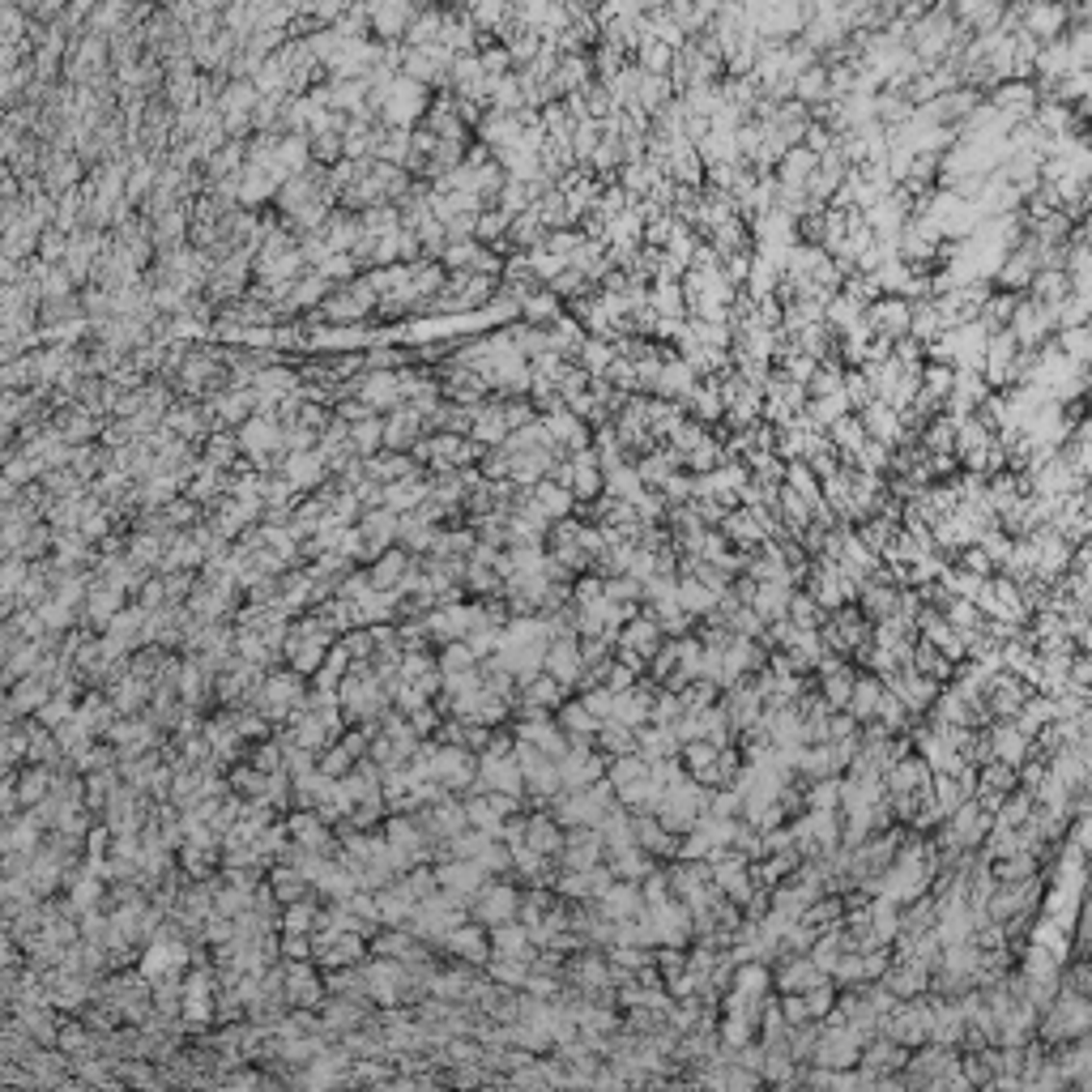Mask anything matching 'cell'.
<instances>
[{
  "label": "cell",
  "mask_w": 1092,
  "mask_h": 1092,
  "mask_svg": "<svg viewBox=\"0 0 1092 1092\" xmlns=\"http://www.w3.org/2000/svg\"><path fill=\"white\" fill-rule=\"evenodd\" d=\"M1088 1028H1092L1088 995H1071V990H1058V995L1050 999V1007L1037 1011V1037L1046 1041V1046L1088 1037Z\"/></svg>",
  "instance_id": "cell-1"
},
{
  "label": "cell",
  "mask_w": 1092,
  "mask_h": 1092,
  "mask_svg": "<svg viewBox=\"0 0 1092 1092\" xmlns=\"http://www.w3.org/2000/svg\"><path fill=\"white\" fill-rule=\"evenodd\" d=\"M516 909H521V888H516V879H500V875L486 879L482 892L470 900V918L482 922V926H500V922H512Z\"/></svg>",
  "instance_id": "cell-2"
},
{
  "label": "cell",
  "mask_w": 1092,
  "mask_h": 1092,
  "mask_svg": "<svg viewBox=\"0 0 1092 1092\" xmlns=\"http://www.w3.org/2000/svg\"><path fill=\"white\" fill-rule=\"evenodd\" d=\"M486 879H491V875H486L479 862H470V858H444L440 867H435V883H440V892L449 900H456V905H465V909H470V900L482 892Z\"/></svg>",
  "instance_id": "cell-3"
},
{
  "label": "cell",
  "mask_w": 1092,
  "mask_h": 1092,
  "mask_svg": "<svg viewBox=\"0 0 1092 1092\" xmlns=\"http://www.w3.org/2000/svg\"><path fill=\"white\" fill-rule=\"evenodd\" d=\"M598 862H607V845L602 832L581 823V828H563V849H559V871H593Z\"/></svg>",
  "instance_id": "cell-4"
},
{
  "label": "cell",
  "mask_w": 1092,
  "mask_h": 1092,
  "mask_svg": "<svg viewBox=\"0 0 1092 1092\" xmlns=\"http://www.w3.org/2000/svg\"><path fill=\"white\" fill-rule=\"evenodd\" d=\"M303 683H299V670L291 674H273V679H265L261 688H256V704H261V717L270 721H282L291 709H299L303 704Z\"/></svg>",
  "instance_id": "cell-5"
},
{
  "label": "cell",
  "mask_w": 1092,
  "mask_h": 1092,
  "mask_svg": "<svg viewBox=\"0 0 1092 1092\" xmlns=\"http://www.w3.org/2000/svg\"><path fill=\"white\" fill-rule=\"evenodd\" d=\"M883 688H892L900 696V704L913 713V717H926V709L935 704V696H939V688L943 683H935V679H926V674H918L913 666H900L897 674H888L883 679Z\"/></svg>",
  "instance_id": "cell-6"
},
{
  "label": "cell",
  "mask_w": 1092,
  "mask_h": 1092,
  "mask_svg": "<svg viewBox=\"0 0 1092 1092\" xmlns=\"http://www.w3.org/2000/svg\"><path fill=\"white\" fill-rule=\"evenodd\" d=\"M542 670L555 674L563 688H572V683H577V674H581V637H577V632H559V637L546 640Z\"/></svg>",
  "instance_id": "cell-7"
},
{
  "label": "cell",
  "mask_w": 1092,
  "mask_h": 1092,
  "mask_svg": "<svg viewBox=\"0 0 1092 1092\" xmlns=\"http://www.w3.org/2000/svg\"><path fill=\"white\" fill-rule=\"evenodd\" d=\"M440 943H444V951L461 956L465 965H474V969H482L486 960H491V943H486V926H482V922H474V918H465L461 926H453Z\"/></svg>",
  "instance_id": "cell-8"
},
{
  "label": "cell",
  "mask_w": 1092,
  "mask_h": 1092,
  "mask_svg": "<svg viewBox=\"0 0 1092 1092\" xmlns=\"http://www.w3.org/2000/svg\"><path fill=\"white\" fill-rule=\"evenodd\" d=\"M282 995H286V1002H295V1007H316V1002L325 999V981L316 977V969L307 965V960H291V965L282 969Z\"/></svg>",
  "instance_id": "cell-9"
},
{
  "label": "cell",
  "mask_w": 1092,
  "mask_h": 1092,
  "mask_svg": "<svg viewBox=\"0 0 1092 1092\" xmlns=\"http://www.w3.org/2000/svg\"><path fill=\"white\" fill-rule=\"evenodd\" d=\"M486 943H491V956H516V960H525V965H533V956H538L525 922H516V918L500 922V926H486Z\"/></svg>",
  "instance_id": "cell-10"
},
{
  "label": "cell",
  "mask_w": 1092,
  "mask_h": 1092,
  "mask_svg": "<svg viewBox=\"0 0 1092 1092\" xmlns=\"http://www.w3.org/2000/svg\"><path fill=\"white\" fill-rule=\"evenodd\" d=\"M525 845L542 858H559L563 849V828L555 823L551 811H525Z\"/></svg>",
  "instance_id": "cell-11"
},
{
  "label": "cell",
  "mask_w": 1092,
  "mask_h": 1092,
  "mask_svg": "<svg viewBox=\"0 0 1092 1092\" xmlns=\"http://www.w3.org/2000/svg\"><path fill=\"white\" fill-rule=\"evenodd\" d=\"M986 742H990V756L1020 768L1028 760V734H1020L1011 721H990L986 726Z\"/></svg>",
  "instance_id": "cell-12"
},
{
  "label": "cell",
  "mask_w": 1092,
  "mask_h": 1092,
  "mask_svg": "<svg viewBox=\"0 0 1092 1092\" xmlns=\"http://www.w3.org/2000/svg\"><path fill=\"white\" fill-rule=\"evenodd\" d=\"M905 1058H909V1050L900 1046V1041H892V1037H883V1032H875V1037H871L867 1046H862L858 1067L875 1071V1076H892V1071L905 1067Z\"/></svg>",
  "instance_id": "cell-13"
},
{
  "label": "cell",
  "mask_w": 1092,
  "mask_h": 1092,
  "mask_svg": "<svg viewBox=\"0 0 1092 1092\" xmlns=\"http://www.w3.org/2000/svg\"><path fill=\"white\" fill-rule=\"evenodd\" d=\"M823 973L816 969V960L807 956V951H790V956L777 960V969H772V986H777V995H786V990H807L811 981H819Z\"/></svg>",
  "instance_id": "cell-14"
},
{
  "label": "cell",
  "mask_w": 1092,
  "mask_h": 1092,
  "mask_svg": "<svg viewBox=\"0 0 1092 1092\" xmlns=\"http://www.w3.org/2000/svg\"><path fill=\"white\" fill-rule=\"evenodd\" d=\"M926 999H930V1041H939V1046H960L965 1016H960L956 999H943V995H926Z\"/></svg>",
  "instance_id": "cell-15"
},
{
  "label": "cell",
  "mask_w": 1092,
  "mask_h": 1092,
  "mask_svg": "<svg viewBox=\"0 0 1092 1092\" xmlns=\"http://www.w3.org/2000/svg\"><path fill=\"white\" fill-rule=\"evenodd\" d=\"M879 981L897 999H922V995H926V986H930V969L913 965V960H892L888 973H883Z\"/></svg>",
  "instance_id": "cell-16"
},
{
  "label": "cell",
  "mask_w": 1092,
  "mask_h": 1092,
  "mask_svg": "<svg viewBox=\"0 0 1092 1092\" xmlns=\"http://www.w3.org/2000/svg\"><path fill=\"white\" fill-rule=\"evenodd\" d=\"M414 905H419V900H414V892L405 888V879L376 888V913H380L384 926H405V922H410V913H414Z\"/></svg>",
  "instance_id": "cell-17"
},
{
  "label": "cell",
  "mask_w": 1092,
  "mask_h": 1092,
  "mask_svg": "<svg viewBox=\"0 0 1092 1092\" xmlns=\"http://www.w3.org/2000/svg\"><path fill=\"white\" fill-rule=\"evenodd\" d=\"M662 640H666V637H662V628H658V623H653V619H649V614H644V611H637V614H632V619H628V623H623V628H619V637H614V644H628V649L644 653V658H653V653H658V644H662Z\"/></svg>",
  "instance_id": "cell-18"
},
{
  "label": "cell",
  "mask_w": 1092,
  "mask_h": 1092,
  "mask_svg": "<svg viewBox=\"0 0 1092 1092\" xmlns=\"http://www.w3.org/2000/svg\"><path fill=\"white\" fill-rule=\"evenodd\" d=\"M598 905L611 913V918H637L644 909V897H640V883L632 879H611L607 892L598 897Z\"/></svg>",
  "instance_id": "cell-19"
},
{
  "label": "cell",
  "mask_w": 1092,
  "mask_h": 1092,
  "mask_svg": "<svg viewBox=\"0 0 1092 1092\" xmlns=\"http://www.w3.org/2000/svg\"><path fill=\"white\" fill-rule=\"evenodd\" d=\"M653 867H658V858H653L649 849H640V845H628V849H614V853H607V871H611L614 879H632V883H640Z\"/></svg>",
  "instance_id": "cell-20"
},
{
  "label": "cell",
  "mask_w": 1092,
  "mask_h": 1092,
  "mask_svg": "<svg viewBox=\"0 0 1092 1092\" xmlns=\"http://www.w3.org/2000/svg\"><path fill=\"white\" fill-rule=\"evenodd\" d=\"M790 589H793V585H781V581H756V593H751L747 607L756 611L764 623H772V619H781V614H786Z\"/></svg>",
  "instance_id": "cell-21"
},
{
  "label": "cell",
  "mask_w": 1092,
  "mask_h": 1092,
  "mask_svg": "<svg viewBox=\"0 0 1092 1092\" xmlns=\"http://www.w3.org/2000/svg\"><path fill=\"white\" fill-rule=\"evenodd\" d=\"M551 717H555V726L568 734V739H593V730H598V717H593V713L585 709L581 696H577V700L568 696V700L559 704V709L551 713Z\"/></svg>",
  "instance_id": "cell-22"
},
{
  "label": "cell",
  "mask_w": 1092,
  "mask_h": 1092,
  "mask_svg": "<svg viewBox=\"0 0 1092 1092\" xmlns=\"http://www.w3.org/2000/svg\"><path fill=\"white\" fill-rule=\"evenodd\" d=\"M909 666L918 670V674H926V679H935V683H951V670H956V662L943 658L935 644L918 637V640H913V658H909Z\"/></svg>",
  "instance_id": "cell-23"
},
{
  "label": "cell",
  "mask_w": 1092,
  "mask_h": 1092,
  "mask_svg": "<svg viewBox=\"0 0 1092 1092\" xmlns=\"http://www.w3.org/2000/svg\"><path fill=\"white\" fill-rule=\"evenodd\" d=\"M521 696H525V700H533V704H542V709H551V713H555V709H559L563 700L572 696V688H563V683L555 679V674L538 670V674H533V679H525V683H521Z\"/></svg>",
  "instance_id": "cell-24"
},
{
  "label": "cell",
  "mask_w": 1092,
  "mask_h": 1092,
  "mask_svg": "<svg viewBox=\"0 0 1092 1092\" xmlns=\"http://www.w3.org/2000/svg\"><path fill=\"white\" fill-rule=\"evenodd\" d=\"M867 922H871V935L879 943H892L900 930V905L888 897H871L867 900Z\"/></svg>",
  "instance_id": "cell-25"
},
{
  "label": "cell",
  "mask_w": 1092,
  "mask_h": 1092,
  "mask_svg": "<svg viewBox=\"0 0 1092 1092\" xmlns=\"http://www.w3.org/2000/svg\"><path fill=\"white\" fill-rule=\"evenodd\" d=\"M786 619L793 623V628H802V632H816L819 623L828 619V611H823V607H819L816 598H811L807 589H798V585H793V589H790V607H786Z\"/></svg>",
  "instance_id": "cell-26"
},
{
  "label": "cell",
  "mask_w": 1092,
  "mask_h": 1092,
  "mask_svg": "<svg viewBox=\"0 0 1092 1092\" xmlns=\"http://www.w3.org/2000/svg\"><path fill=\"white\" fill-rule=\"evenodd\" d=\"M321 1032L329 1037V1032H351V1028H359L363 1025V1002L359 999H346V995H337L329 1007H325V1020H321Z\"/></svg>",
  "instance_id": "cell-27"
},
{
  "label": "cell",
  "mask_w": 1092,
  "mask_h": 1092,
  "mask_svg": "<svg viewBox=\"0 0 1092 1092\" xmlns=\"http://www.w3.org/2000/svg\"><path fill=\"white\" fill-rule=\"evenodd\" d=\"M482 969H486V977H491L495 986H504V990H521L525 977H530V965L516 960V956H491Z\"/></svg>",
  "instance_id": "cell-28"
},
{
  "label": "cell",
  "mask_w": 1092,
  "mask_h": 1092,
  "mask_svg": "<svg viewBox=\"0 0 1092 1092\" xmlns=\"http://www.w3.org/2000/svg\"><path fill=\"white\" fill-rule=\"evenodd\" d=\"M405 568H410V559H405V551H380L376 555V568H372V581L376 589H397V581L405 577Z\"/></svg>",
  "instance_id": "cell-29"
},
{
  "label": "cell",
  "mask_w": 1092,
  "mask_h": 1092,
  "mask_svg": "<svg viewBox=\"0 0 1092 1092\" xmlns=\"http://www.w3.org/2000/svg\"><path fill=\"white\" fill-rule=\"evenodd\" d=\"M1037 858L1032 853H1007V858H995L990 862V875H995V883H1016V879H1028L1037 875Z\"/></svg>",
  "instance_id": "cell-30"
},
{
  "label": "cell",
  "mask_w": 1092,
  "mask_h": 1092,
  "mask_svg": "<svg viewBox=\"0 0 1092 1092\" xmlns=\"http://www.w3.org/2000/svg\"><path fill=\"white\" fill-rule=\"evenodd\" d=\"M802 798H807V811H837L841 807V772H837V777L807 781Z\"/></svg>",
  "instance_id": "cell-31"
},
{
  "label": "cell",
  "mask_w": 1092,
  "mask_h": 1092,
  "mask_svg": "<svg viewBox=\"0 0 1092 1092\" xmlns=\"http://www.w3.org/2000/svg\"><path fill=\"white\" fill-rule=\"evenodd\" d=\"M679 764L691 772V777H700L704 768H713V764H717V742H709V739H688V742L679 747Z\"/></svg>",
  "instance_id": "cell-32"
},
{
  "label": "cell",
  "mask_w": 1092,
  "mask_h": 1092,
  "mask_svg": "<svg viewBox=\"0 0 1092 1092\" xmlns=\"http://www.w3.org/2000/svg\"><path fill=\"white\" fill-rule=\"evenodd\" d=\"M1020 781H1016V768L1002 760H986L977 768V790H990V793H1011Z\"/></svg>",
  "instance_id": "cell-33"
},
{
  "label": "cell",
  "mask_w": 1092,
  "mask_h": 1092,
  "mask_svg": "<svg viewBox=\"0 0 1092 1092\" xmlns=\"http://www.w3.org/2000/svg\"><path fill=\"white\" fill-rule=\"evenodd\" d=\"M798 995H802V1002H807V1016L819 1020V1016H828V1011L837 1007V981L819 977V981H811L807 990H798Z\"/></svg>",
  "instance_id": "cell-34"
},
{
  "label": "cell",
  "mask_w": 1092,
  "mask_h": 1092,
  "mask_svg": "<svg viewBox=\"0 0 1092 1092\" xmlns=\"http://www.w3.org/2000/svg\"><path fill=\"white\" fill-rule=\"evenodd\" d=\"M943 619H948L956 632H965V637H969V632H981V619H986V614L973 607L969 598H951L948 607H943Z\"/></svg>",
  "instance_id": "cell-35"
},
{
  "label": "cell",
  "mask_w": 1092,
  "mask_h": 1092,
  "mask_svg": "<svg viewBox=\"0 0 1092 1092\" xmlns=\"http://www.w3.org/2000/svg\"><path fill=\"white\" fill-rule=\"evenodd\" d=\"M270 888H273V897L282 900V905H291V900H299L303 897V888H307V879L299 875V871L291 867V862H282V867L273 871V879H270Z\"/></svg>",
  "instance_id": "cell-36"
},
{
  "label": "cell",
  "mask_w": 1092,
  "mask_h": 1092,
  "mask_svg": "<svg viewBox=\"0 0 1092 1092\" xmlns=\"http://www.w3.org/2000/svg\"><path fill=\"white\" fill-rule=\"evenodd\" d=\"M951 568L969 572V577H995V563H990V555L981 551L977 542H965L956 551V559H951Z\"/></svg>",
  "instance_id": "cell-37"
},
{
  "label": "cell",
  "mask_w": 1092,
  "mask_h": 1092,
  "mask_svg": "<svg viewBox=\"0 0 1092 1092\" xmlns=\"http://www.w3.org/2000/svg\"><path fill=\"white\" fill-rule=\"evenodd\" d=\"M602 598H611V602H640L644 598V581H637L632 572L607 577V581H602Z\"/></svg>",
  "instance_id": "cell-38"
},
{
  "label": "cell",
  "mask_w": 1092,
  "mask_h": 1092,
  "mask_svg": "<svg viewBox=\"0 0 1092 1092\" xmlns=\"http://www.w3.org/2000/svg\"><path fill=\"white\" fill-rule=\"evenodd\" d=\"M435 666H440L444 674H449V670H474V666H479V658L470 653V644H465V640H444L440 662H435Z\"/></svg>",
  "instance_id": "cell-39"
},
{
  "label": "cell",
  "mask_w": 1092,
  "mask_h": 1092,
  "mask_svg": "<svg viewBox=\"0 0 1092 1092\" xmlns=\"http://www.w3.org/2000/svg\"><path fill=\"white\" fill-rule=\"evenodd\" d=\"M145 696H150V683L142 679V674H133V679H120L116 683V709H124V713H133L137 704H145Z\"/></svg>",
  "instance_id": "cell-40"
},
{
  "label": "cell",
  "mask_w": 1092,
  "mask_h": 1092,
  "mask_svg": "<svg viewBox=\"0 0 1092 1092\" xmlns=\"http://www.w3.org/2000/svg\"><path fill=\"white\" fill-rule=\"evenodd\" d=\"M282 926L286 930H295V935H312V926H316V905L307 897H299V900H291L286 905V913H282Z\"/></svg>",
  "instance_id": "cell-41"
},
{
  "label": "cell",
  "mask_w": 1092,
  "mask_h": 1092,
  "mask_svg": "<svg viewBox=\"0 0 1092 1092\" xmlns=\"http://www.w3.org/2000/svg\"><path fill=\"white\" fill-rule=\"evenodd\" d=\"M538 504L546 508V516H551V521H559V516H572V495L563 491L559 482H542V486H538Z\"/></svg>",
  "instance_id": "cell-42"
},
{
  "label": "cell",
  "mask_w": 1092,
  "mask_h": 1092,
  "mask_svg": "<svg viewBox=\"0 0 1092 1092\" xmlns=\"http://www.w3.org/2000/svg\"><path fill=\"white\" fill-rule=\"evenodd\" d=\"M577 696H581V704H585V709H589L598 721L611 717V709H614V691H611V688H602V683H598V688H585V691H577Z\"/></svg>",
  "instance_id": "cell-43"
},
{
  "label": "cell",
  "mask_w": 1092,
  "mask_h": 1092,
  "mask_svg": "<svg viewBox=\"0 0 1092 1092\" xmlns=\"http://www.w3.org/2000/svg\"><path fill=\"white\" fill-rule=\"evenodd\" d=\"M790 486H793V491H798L807 504H816V500H819V482L811 479L807 465H790Z\"/></svg>",
  "instance_id": "cell-44"
},
{
  "label": "cell",
  "mask_w": 1092,
  "mask_h": 1092,
  "mask_svg": "<svg viewBox=\"0 0 1092 1092\" xmlns=\"http://www.w3.org/2000/svg\"><path fill=\"white\" fill-rule=\"evenodd\" d=\"M277 956H286V960H307V956H312V935H295V930H286V939L277 943Z\"/></svg>",
  "instance_id": "cell-45"
},
{
  "label": "cell",
  "mask_w": 1092,
  "mask_h": 1092,
  "mask_svg": "<svg viewBox=\"0 0 1092 1092\" xmlns=\"http://www.w3.org/2000/svg\"><path fill=\"white\" fill-rule=\"evenodd\" d=\"M351 764H354V756H351V751H346V747H333L329 756H325L321 764H316V768H321L325 777H342V772H351Z\"/></svg>",
  "instance_id": "cell-46"
},
{
  "label": "cell",
  "mask_w": 1092,
  "mask_h": 1092,
  "mask_svg": "<svg viewBox=\"0 0 1092 1092\" xmlns=\"http://www.w3.org/2000/svg\"><path fill=\"white\" fill-rule=\"evenodd\" d=\"M252 768H256V772H277V768H282V747H277V742H265V747H256Z\"/></svg>",
  "instance_id": "cell-47"
},
{
  "label": "cell",
  "mask_w": 1092,
  "mask_h": 1092,
  "mask_svg": "<svg viewBox=\"0 0 1092 1092\" xmlns=\"http://www.w3.org/2000/svg\"><path fill=\"white\" fill-rule=\"evenodd\" d=\"M435 726H440V717H435L431 704H419V709L410 713V730L419 734V739H423V734H435Z\"/></svg>",
  "instance_id": "cell-48"
},
{
  "label": "cell",
  "mask_w": 1092,
  "mask_h": 1092,
  "mask_svg": "<svg viewBox=\"0 0 1092 1092\" xmlns=\"http://www.w3.org/2000/svg\"><path fill=\"white\" fill-rule=\"evenodd\" d=\"M128 559H133V563H154V559H163V546H158L154 538H137L133 551H128Z\"/></svg>",
  "instance_id": "cell-49"
},
{
  "label": "cell",
  "mask_w": 1092,
  "mask_h": 1092,
  "mask_svg": "<svg viewBox=\"0 0 1092 1092\" xmlns=\"http://www.w3.org/2000/svg\"><path fill=\"white\" fill-rule=\"evenodd\" d=\"M572 486H577L581 500H593V495L602 491V482H598V474H593V470H585V474L577 470V482H572Z\"/></svg>",
  "instance_id": "cell-50"
},
{
  "label": "cell",
  "mask_w": 1092,
  "mask_h": 1092,
  "mask_svg": "<svg viewBox=\"0 0 1092 1092\" xmlns=\"http://www.w3.org/2000/svg\"><path fill=\"white\" fill-rule=\"evenodd\" d=\"M419 500V486H397V491L389 495V508H405V504Z\"/></svg>",
  "instance_id": "cell-51"
},
{
  "label": "cell",
  "mask_w": 1092,
  "mask_h": 1092,
  "mask_svg": "<svg viewBox=\"0 0 1092 1092\" xmlns=\"http://www.w3.org/2000/svg\"><path fill=\"white\" fill-rule=\"evenodd\" d=\"M640 474H644V482H662L666 479V461H644Z\"/></svg>",
  "instance_id": "cell-52"
},
{
  "label": "cell",
  "mask_w": 1092,
  "mask_h": 1092,
  "mask_svg": "<svg viewBox=\"0 0 1092 1092\" xmlns=\"http://www.w3.org/2000/svg\"><path fill=\"white\" fill-rule=\"evenodd\" d=\"M47 790V777L43 772H35V777H26V790H22V798H39V793Z\"/></svg>",
  "instance_id": "cell-53"
},
{
  "label": "cell",
  "mask_w": 1092,
  "mask_h": 1092,
  "mask_svg": "<svg viewBox=\"0 0 1092 1092\" xmlns=\"http://www.w3.org/2000/svg\"><path fill=\"white\" fill-rule=\"evenodd\" d=\"M65 717H68L65 704H47V709H43V721H47V726H61Z\"/></svg>",
  "instance_id": "cell-54"
},
{
  "label": "cell",
  "mask_w": 1092,
  "mask_h": 1092,
  "mask_svg": "<svg viewBox=\"0 0 1092 1092\" xmlns=\"http://www.w3.org/2000/svg\"><path fill=\"white\" fill-rule=\"evenodd\" d=\"M291 474H295V482H316V479H312L316 465H307V461H295V470H291Z\"/></svg>",
  "instance_id": "cell-55"
},
{
  "label": "cell",
  "mask_w": 1092,
  "mask_h": 1092,
  "mask_svg": "<svg viewBox=\"0 0 1092 1092\" xmlns=\"http://www.w3.org/2000/svg\"><path fill=\"white\" fill-rule=\"evenodd\" d=\"M17 700H22V704H39V700H43V688H22V696H17Z\"/></svg>",
  "instance_id": "cell-56"
},
{
  "label": "cell",
  "mask_w": 1092,
  "mask_h": 1092,
  "mask_svg": "<svg viewBox=\"0 0 1092 1092\" xmlns=\"http://www.w3.org/2000/svg\"><path fill=\"white\" fill-rule=\"evenodd\" d=\"M691 465H696V470H704V465H713V449H700L696 456H691Z\"/></svg>",
  "instance_id": "cell-57"
}]
</instances>
